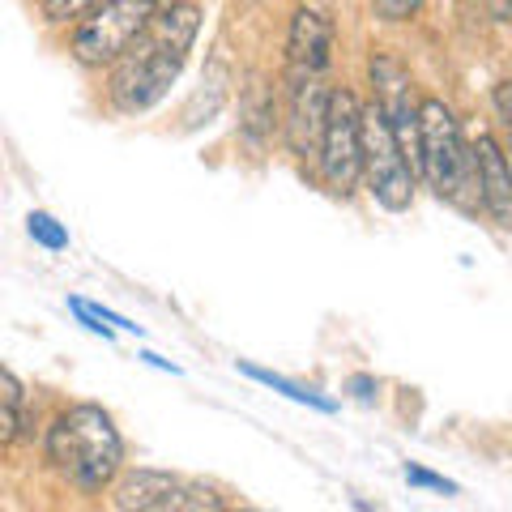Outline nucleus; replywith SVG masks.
I'll return each mask as SVG.
<instances>
[{
    "label": "nucleus",
    "mask_w": 512,
    "mask_h": 512,
    "mask_svg": "<svg viewBox=\"0 0 512 512\" xmlns=\"http://www.w3.org/2000/svg\"><path fill=\"white\" fill-rule=\"evenodd\" d=\"M47 466L86 495L107 491L124 466V440L116 419L94 402L69 406L47 427Z\"/></svg>",
    "instance_id": "nucleus-2"
},
{
    "label": "nucleus",
    "mask_w": 512,
    "mask_h": 512,
    "mask_svg": "<svg viewBox=\"0 0 512 512\" xmlns=\"http://www.w3.org/2000/svg\"><path fill=\"white\" fill-rule=\"evenodd\" d=\"M363 180L380 210L402 214L414 205V163L376 99L363 107Z\"/></svg>",
    "instance_id": "nucleus-6"
},
{
    "label": "nucleus",
    "mask_w": 512,
    "mask_h": 512,
    "mask_svg": "<svg viewBox=\"0 0 512 512\" xmlns=\"http://www.w3.org/2000/svg\"><path fill=\"white\" fill-rule=\"evenodd\" d=\"M158 5H163V9H167V5H184V0H158Z\"/></svg>",
    "instance_id": "nucleus-23"
},
{
    "label": "nucleus",
    "mask_w": 512,
    "mask_h": 512,
    "mask_svg": "<svg viewBox=\"0 0 512 512\" xmlns=\"http://www.w3.org/2000/svg\"><path fill=\"white\" fill-rule=\"evenodd\" d=\"M26 231H30V239H35L39 248H47V252H64L69 248V231L60 227V222L52 218V214H43V210H35L26 218Z\"/></svg>",
    "instance_id": "nucleus-15"
},
{
    "label": "nucleus",
    "mask_w": 512,
    "mask_h": 512,
    "mask_svg": "<svg viewBox=\"0 0 512 512\" xmlns=\"http://www.w3.org/2000/svg\"><path fill=\"white\" fill-rule=\"evenodd\" d=\"M419 171L440 201H453L461 210L478 205L474 150L461 137L453 107L440 99H423V111H419Z\"/></svg>",
    "instance_id": "nucleus-3"
},
{
    "label": "nucleus",
    "mask_w": 512,
    "mask_h": 512,
    "mask_svg": "<svg viewBox=\"0 0 512 512\" xmlns=\"http://www.w3.org/2000/svg\"><path fill=\"white\" fill-rule=\"evenodd\" d=\"M316 163L325 184L338 197H350L363 180V103L346 86H333L329 124H325V141H320Z\"/></svg>",
    "instance_id": "nucleus-7"
},
{
    "label": "nucleus",
    "mask_w": 512,
    "mask_h": 512,
    "mask_svg": "<svg viewBox=\"0 0 512 512\" xmlns=\"http://www.w3.org/2000/svg\"><path fill=\"white\" fill-rule=\"evenodd\" d=\"M22 427H26V389L5 367V372H0V444L9 448L22 436Z\"/></svg>",
    "instance_id": "nucleus-14"
},
{
    "label": "nucleus",
    "mask_w": 512,
    "mask_h": 512,
    "mask_svg": "<svg viewBox=\"0 0 512 512\" xmlns=\"http://www.w3.org/2000/svg\"><path fill=\"white\" fill-rule=\"evenodd\" d=\"M158 9H163L158 0H99L69 35L73 60L86 64V69H111L128 47L146 35Z\"/></svg>",
    "instance_id": "nucleus-4"
},
{
    "label": "nucleus",
    "mask_w": 512,
    "mask_h": 512,
    "mask_svg": "<svg viewBox=\"0 0 512 512\" xmlns=\"http://www.w3.org/2000/svg\"><path fill=\"white\" fill-rule=\"evenodd\" d=\"M367 69H372L376 103L384 107V116H389V124L397 128V137H402L414 171H419V111H423V99H414L410 69L389 52H372V64H367Z\"/></svg>",
    "instance_id": "nucleus-9"
},
{
    "label": "nucleus",
    "mask_w": 512,
    "mask_h": 512,
    "mask_svg": "<svg viewBox=\"0 0 512 512\" xmlns=\"http://www.w3.org/2000/svg\"><path fill=\"white\" fill-rule=\"evenodd\" d=\"M239 376L265 384V389H274V393H282V397H291L295 406H312V410H320V414H333V410H338V402H333V397L316 393V389H303V384L286 380V376H278V372H269V367H256V363H248V359H239Z\"/></svg>",
    "instance_id": "nucleus-13"
},
{
    "label": "nucleus",
    "mask_w": 512,
    "mask_h": 512,
    "mask_svg": "<svg viewBox=\"0 0 512 512\" xmlns=\"http://www.w3.org/2000/svg\"><path fill=\"white\" fill-rule=\"evenodd\" d=\"M423 9V0H376V18L384 22H406Z\"/></svg>",
    "instance_id": "nucleus-19"
},
{
    "label": "nucleus",
    "mask_w": 512,
    "mask_h": 512,
    "mask_svg": "<svg viewBox=\"0 0 512 512\" xmlns=\"http://www.w3.org/2000/svg\"><path fill=\"white\" fill-rule=\"evenodd\" d=\"M491 103H495V111H500V120L512 128V82H500L491 90Z\"/></svg>",
    "instance_id": "nucleus-20"
},
{
    "label": "nucleus",
    "mask_w": 512,
    "mask_h": 512,
    "mask_svg": "<svg viewBox=\"0 0 512 512\" xmlns=\"http://www.w3.org/2000/svg\"><path fill=\"white\" fill-rule=\"evenodd\" d=\"M329 103L333 86L325 82V73L316 69H286V146L299 158H320V141H325L329 124Z\"/></svg>",
    "instance_id": "nucleus-8"
},
{
    "label": "nucleus",
    "mask_w": 512,
    "mask_h": 512,
    "mask_svg": "<svg viewBox=\"0 0 512 512\" xmlns=\"http://www.w3.org/2000/svg\"><path fill=\"white\" fill-rule=\"evenodd\" d=\"M350 389H355V397H359V402H372V393H376V380H372V376H355V380H350Z\"/></svg>",
    "instance_id": "nucleus-21"
},
{
    "label": "nucleus",
    "mask_w": 512,
    "mask_h": 512,
    "mask_svg": "<svg viewBox=\"0 0 512 512\" xmlns=\"http://www.w3.org/2000/svg\"><path fill=\"white\" fill-rule=\"evenodd\" d=\"M137 359H146L150 367H158V372H171V376H180V367H175V363H167V359H158V355H150V350H146V355H137Z\"/></svg>",
    "instance_id": "nucleus-22"
},
{
    "label": "nucleus",
    "mask_w": 512,
    "mask_h": 512,
    "mask_svg": "<svg viewBox=\"0 0 512 512\" xmlns=\"http://www.w3.org/2000/svg\"><path fill=\"white\" fill-rule=\"evenodd\" d=\"M333 60V22L320 9H299L286 30V64L325 73Z\"/></svg>",
    "instance_id": "nucleus-11"
},
{
    "label": "nucleus",
    "mask_w": 512,
    "mask_h": 512,
    "mask_svg": "<svg viewBox=\"0 0 512 512\" xmlns=\"http://www.w3.org/2000/svg\"><path fill=\"white\" fill-rule=\"evenodd\" d=\"M474 167H478V205L491 214L495 227H512V163L491 133H478L470 141Z\"/></svg>",
    "instance_id": "nucleus-10"
},
{
    "label": "nucleus",
    "mask_w": 512,
    "mask_h": 512,
    "mask_svg": "<svg viewBox=\"0 0 512 512\" xmlns=\"http://www.w3.org/2000/svg\"><path fill=\"white\" fill-rule=\"evenodd\" d=\"M111 508L120 512H222L227 491L192 474L171 470H128L111 483Z\"/></svg>",
    "instance_id": "nucleus-5"
},
{
    "label": "nucleus",
    "mask_w": 512,
    "mask_h": 512,
    "mask_svg": "<svg viewBox=\"0 0 512 512\" xmlns=\"http://www.w3.org/2000/svg\"><path fill=\"white\" fill-rule=\"evenodd\" d=\"M94 5H99V0H39L43 18H47V22H56V26H64V22H73V26H77Z\"/></svg>",
    "instance_id": "nucleus-16"
},
{
    "label": "nucleus",
    "mask_w": 512,
    "mask_h": 512,
    "mask_svg": "<svg viewBox=\"0 0 512 512\" xmlns=\"http://www.w3.org/2000/svg\"><path fill=\"white\" fill-rule=\"evenodd\" d=\"M197 35H201V9L192 0L158 9L146 35L111 64V82H107L111 107L124 111V116H141L154 103H163L175 77L184 73Z\"/></svg>",
    "instance_id": "nucleus-1"
},
{
    "label": "nucleus",
    "mask_w": 512,
    "mask_h": 512,
    "mask_svg": "<svg viewBox=\"0 0 512 512\" xmlns=\"http://www.w3.org/2000/svg\"><path fill=\"white\" fill-rule=\"evenodd\" d=\"M69 312H73L77 320H82V325H86V329L94 333V338H103V342H111V338H116V333H120L116 325H107V320H103L99 312H94V308H90V303H86V299H77V295L69 299Z\"/></svg>",
    "instance_id": "nucleus-17"
},
{
    "label": "nucleus",
    "mask_w": 512,
    "mask_h": 512,
    "mask_svg": "<svg viewBox=\"0 0 512 512\" xmlns=\"http://www.w3.org/2000/svg\"><path fill=\"white\" fill-rule=\"evenodd\" d=\"M274 90H269L261 77H252V86L244 90V99H239V133H244L256 150L265 146L269 137H274Z\"/></svg>",
    "instance_id": "nucleus-12"
},
{
    "label": "nucleus",
    "mask_w": 512,
    "mask_h": 512,
    "mask_svg": "<svg viewBox=\"0 0 512 512\" xmlns=\"http://www.w3.org/2000/svg\"><path fill=\"white\" fill-rule=\"evenodd\" d=\"M406 483L410 487H427V491H444V495H457V483H448V478L431 474L423 466H406Z\"/></svg>",
    "instance_id": "nucleus-18"
}]
</instances>
